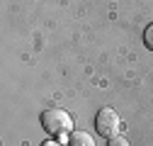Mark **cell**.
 Here are the masks:
<instances>
[{"instance_id":"1","label":"cell","mask_w":153,"mask_h":146,"mask_svg":"<svg viewBox=\"0 0 153 146\" xmlns=\"http://www.w3.org/2000/svg\"><path fill=\"white\" fill-rule=\"evenodd\" d=\"M42 127L51 136H71L73 134V117L61 107H51L42 112Z\"/></svg>"},{"instance_id":"2","label":"cell","mask_w":153,"mask_h":146,"mask_svg":"<svg viewBox=\"0 0 153 146\" xmlns=\"http://www.w3.org/2000/svg\"><path fill=\"white\" fill-rule=\"evenodd\" d=\"M119 127H122V119L117 115V110H112V107H102L97 112V117H95V129H97V134L105 136V139L117 136Z\"/></svg>"},{"instance_id":"3","label":"cell","mask_w":153,"mask_h":146,"mask_svg":"<svg viewBox=\"0 0 153 146\" xmlns=\"http://www.w3.org/2000/svg\"><path fill=\"white\" fill-rule=\"evenodd\" d=\"M68 146H95V141L88 132H73L68 136Z\"/></svg>"},{"instance_id":"4","label":"cell","mask_w":153,"mask_h":146,"mask_svg":"<svg viewBox=\"0 0 153 146\" xmlns=\"http://www.w3.org/2000/svg\"><path fill=\"white\" fill-rule=\"evenodd\" d=\"M143 44L153 51V22H151V25L146 27V32H143Z\"/></svg>"},{"instance_id":"5","label":"cell","mask_w":153,"mask_h":146,"mask_svg":"<svg viewBox=\"0 0 153 146\" xmlns=\"http://www.w3.org/2000/svg\"><path fill=\"white\" fill-rule=\"evenodd\" d=\"M107 146H129V141L124 139V136H112V139H107Z\"/></svg>"},{"instance_id":"6","label":"cell","mask_w":153,"mask_h":146,"mask_svg":"<svg viewBox=\"0 0 153 146\" xmlns=\"http://www.w3.org/2000/svg\"><path fill=\"white\" fill-rule=\"evenodd\" d=\"M42 146H63V144H59V141H53V139H49V141H44Z\"/></svg>"}]
</instances>
